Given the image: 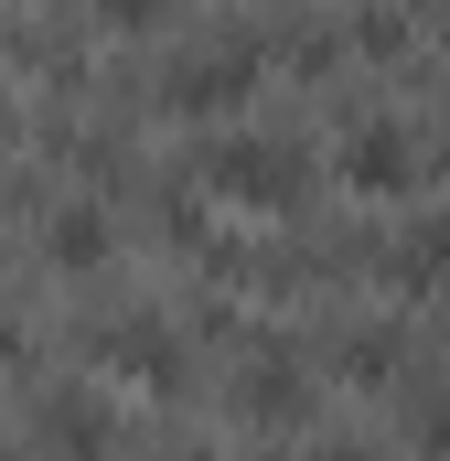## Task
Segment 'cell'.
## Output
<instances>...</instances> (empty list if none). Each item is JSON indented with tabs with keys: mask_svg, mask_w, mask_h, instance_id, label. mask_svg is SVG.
Returning a JSON list of instances; mask_svg holds the SVG:
<instances>
[{
	"mask_svg": "<svg viewBox=\"0 0 450 461\" xmlns=\"http://www.w3.org/2000/svg\"><path fill=\"white\" fill-rule=\"evenodd\" d=\"M43 440H108L97 408H43Z\"/></svg>",
	"mask_w": 450,
	"mask_h": 461,
	"instance_id": "obj_9",
	"label": "cell"
},
{
	"mask_svg": "<svg viewBox=\"0 0 450 461\" xmlns=\"http://www.w3.org/2000/svg\"><path fill=\"white\" fill-rule=\"evenodd\" d=\"M343 365H354V386H397V344H386V333H354Z\"/></svg>",
	"mask_w": 450,
	"mask_h": 461,
	"instance_id": "obj_6",
	"label": "cell"
},
{
	"mask_svg": "<svg viewBox=\"0 0 450 461\" xmlns=\"http://www.w3.org/2000/svg\"><path fill=\"white\" fill-rule=\"evenodd\" d=\"M247 76H257V54H247V43L194 54V65H172V108H225V97H247Z\"/></svg>",
	"mask_w": 450,
	"mask_h": 461,
	"instance_id": "obj_2",
	"label": "cell"
},
{
	"mask_svg": "<svg viewBox=\"0 0 450 461\" xmlns=\"http://www.w3.org/2000/svg\"><path fill=\"white\" fill-rule=\"evenodd\" d=\"M215 183H225V194H247V204H290V194H301V161L247 140V150H215Z\"/></svg>",
	"mask_w": 450,
	"mask_h": 461,
	"instance_id": "obj_1",
	"label": "cell"
},
{
	"mask_svg": "<svg viewBox=\"0 0 450 461\" xmlns=\"http://www.w3.org/2000/svg\"><path fill=\"white\" fill-rule=\"evenodd\" d=\"M247 408L279 429V419H301V386H290V375H257V386H247Z\"/></svg>",
	"mask_w": 450,
	"mask_h": 461,
	"instance_id": "obj_8",
	"label": "cell"
},
{
	"mask_svg": "<svg viewBox=\"0 0 450 461\" xmlns=\"http://www.w3.org/2000/svg\"><path fill=\"white\" fill-rule=\"evenodd\" d=\"M386 268H397L408 290H440V279H450V226H408V236H397V258H386Z\"/></svg>",
	"mask_w": 450,
	"mask_h": 461,
	"instance_id": "obj_3",
	"label": "cell"
},
{
	"mask_svg": "<svg viewBox=\"0 0 450 461\" xmlns=\"http://www.w3.org/2000/svg\"><path fill=\"white\" fill-rule=\"evenodd\" d=\"M343 172H354L364 194H386V183H408V140H386V129H364V140L343 150Z\"/></svg>",
	"mask_w": 450,
	"mask_h": 461,
	"instance_id": "obj_4",
	"label": "cell"
},
{
	"mask_svg": "<svg viewBox=\"0 0 450 461\" xmlns=\"http://www.w3.org/2000/svg\"><path fill=\"white\" fill-rule=\"evenodd\" d=\"M108 354L140 375V386H172V344H161V333H108Z\"/></svg>",
	"mask_w": 450,
	"mask_h": 461,
	"instance_id": "obj_5",
	"label": "cell"
},
{
	"mask_svg": "<svg viewBox=\"0 0 450 461\" xmlns=\"http://www.w3.org/2000/svg\"><path fill=\"white\" fill-rule=\"evenodd\" d=\"M54 247H65L76 268H97V258H108V226H97V215H65V226H54Z\"/></svg>",
	"mask_w": 450,
	"mask_h": 461,
	"instance_id": "obj_7",
	"label": "cell"
},
{
	"mask_svg": "<svg viewBox=\"0 0 450 461\" xmlns=\"http://www.w3.org/2000/svg\"><path fill=\"white\" fill-rule=\"evenodd\" d=\"M108 11H118V22H150V11H161V0H108Z\"/></svg>",
	"mask_w": 450,
	"mask_h": 461,
	"instance_id": "obj_10",
	"label": "cell"
}]
</instances>
